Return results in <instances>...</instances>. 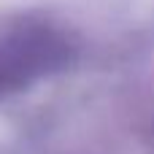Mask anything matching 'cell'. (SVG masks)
<instances>
[{"instance_id":"obj_1","label":"cell","mask_w":154,"mask_h":154,"mask_svg":"<svg viewBox=\"0 0 154 154\" xmlns=\"http://www.w3.org/2000/svg\"><path fill=\"white\" fill-rule=\"evenodd\" d=\"M70 60V43L49 24H16L0 41V97L19 92L38 76L62 70Z\"/></svg>"}]
</instances>
